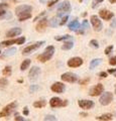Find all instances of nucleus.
<instances>
[{
  "label": "nucleus",
  "instance_id": "nucleus-14",
  "mask_svg": "<svg viewBox=\"0 0 116 121\" xmlns=\"http://www.w3.org/2000/svg\"><path fill=\"white\" fill-rule=\"evenodd\" d=\"M79 106L82 109H85V110H88V109H91L93 108L94 106V102L91 101V100H80L78 102Z\"/></svg>",
  "mask_w": 116,
  "mask_h": 121
},
{
  "label": "nucleus",
  "instance_id": "nucleus-32",
  "mask_svg": "<svg viewBox=\"0 0 116 121\" xmlns=\"http://www.w3.org/2000/svg\"><path fill=\"white\" fill-rule=\"evenodd\" d=\"M25 43V37L24 36H20L16 39V44H23Z\"/></svg>",
  "mask_w": 116,
  "mask_h": 121
},
{
  "label": "nucleus",
  "instance_id": "nucleus-35",
  "mask_svg": "<svg viewBox=\"0 0 116 121\" xmlns=\"http://www.w3.org/2000/svg\"><path fill=\"white\" fill-rule=\"evenodd\" d=\"M109 64L111 66H115L116 65V56H112V58L109 60Z\"/></svg>",
  "mask_w": 116,
  "mask_h": 121
},
{
  "label": "nucleus",
  "instance_id": "nucleus-38",
  "mask_svg": "<svg viewBox=\"0 0 116 121\" xmlns=\"http://www.w3.org/2000/svg\"><path fill=\"white\" fill-rule=\"evenodd\" d=\"M102 1H104V0H93V5H92V7H93V8H95V7L98 5V3L102 2Z\"/></svg>",
  "mask_w": 116,
  "mask_h": 121
},
{
  "label": "nucleus",
  "instance_id": "nucleus-17",
  "mask_svg": "<svg viewBox=\"0 0 116 121\" xmlns=\"http://www.w3.org/2000/svg\"><path fill=\"white\" fill-rule=\"evenodd\" d=\"M21 33V28L19 27H14V28H11L10 30L6 32V36L8 37H13V36H17Z\"/></svg>",
  "mask_w": 116,
  "mask_h": 121
},
{
  "label": "nucleus",
  "instance_id": "nucleus-26",
  "mask_svg": "<svg viewBox=\"0 0 116 121\" xmlns=\"http://www.w3.org/2000/svg\"><path fill=\"white\" fill-rule=\"evenodd\" d=\"M96 120H107V121H110V120H112V114L101 115L99 117H96Z\"/></svg>",
  "mask_w": 116,
  "mask_h": 121
},
{
  "label": "nucleus",
  "instance_id": "nucleus-8",
  "mask_svg": "<svg viewBox=\"0 0 116 121\" xmlns=\"http://www.w3.org/2000/svg\"><path fill=\"white\" fill-rule=\"evenodd\" d=\"M90 20H91V23L93 25V27L96 31H100V30H102L103 28V24L101 20L99 19V17L97 16V15H92L91 18H90Z\"/></svg>",
  "mask_w": 116,
  "mask_h": 121
},
{
  "label": "nucleus",
  "instance_id": "nucleus-20",
  "mask_svg": "<svg viewBox=\"0 0 116 121\" xmlns=\"http://www.w3.org/2000/svg\"><path fill=\"white\" fill-rule=\"evenodd\" d=\"M16 48H8L7 51L4 52V54L2 55V58H5V56H13L14 54L16 52Z\"/></svg>",
  "mask_w": 116,
  "mask_h": 121
},
{
  "label": "nucleus",
  "instance_id": "nucleus-34",
  "mask_svg": "<svg viewBox=\"0 0 116 121\" xmlns=\"http://www.w3.org/2000/svg\"><path fill=\"white\" fill-rule=\"evenodd\" d=\"M43 120H46V121H47V120H52V121H56L57 120V118L54 116V115H47L46 117L43 118Z\"/></svg>",
  "mask_w": 116,
  "mask_h": 121
},
{
  "label": "nucleus",
  "instance_id": "nucleus-51",
  "mask_svg": "<svg viewBox=\"0 0 116 121\" xmlns=\"http://www.w3.org/2000/svg\"><path fill=\"white\" fill-rule=\"evenodd\" d=\"M115 93H116V86H115Z\"/></svg>",
  "mask_w": 116,
  "mask_h": 121
},
{
  "label": "nucleus",
  "instance_id": "nucleus-44",
  "mask_svg": "<svg viewBox=\"0 0 116 121\" xmlns=\"http://www.w3.org/2000/svg\"><path fill=\"white\" fill-rule=\"evenodd\" d=\"M110 25H111V27H116V18L112 20V22H111Z\"/></svg>",
  "mask_w": 116,
  "mask_h": 121
},
{
  "label": "nucleus",
  "instance_id": "nucleus-47",
  "mask_svg": "<svg viewBox=\"0 0 116 121\" xmlns=\"http://www.w3.org/2000/svg\"><path fill=\"white\" fill-rule=\"evenodd\" d=\"M8 5L6 3H0V8H3V7H7Z\"/></svg>",
  "mask_w": 116,
  "mask_h": 121
},
{
  "label": "nucleus",
  "instance_id": "nucleus-3",
  "mask_svg": "<svg viewBox=\"0 0 116 121\" xmlns=\"http://www.w3.org/2000/svg\"><path fill=\"white\" fill-rule=\"evenodd\" d=\"M16 107H17V103H16V102H12V103L8 104V105L5 106V107L1 110V112H0V117H7V116H9L11 113H12L16 109Z\"/></svg>",
  "mask_w": 116,
  "mask_h": 121
},
{
  "label": "nucleus",
  "instance_id": "nucleus-23",
  "mask_svg": "<svg viewBox=\"0 0 116 121\" xmlns=\"http://www.w3.org/2000/svg\"><path fill=\"white\" fill-rule=\"evenodd\" d=\"M46 105H47V101H46V100L35 101L34 103H33V106H34L35 108H43V107H44Z\"/></svg>",
  "mask_w": 116,
  "mask_h": 121
},
{
  "label": "nucleus",
  "instance_id": "nucleus-2",
  "mask_svg": "<svg viewBox=\"0 0 116 121\" xmlns=\"http://www.w3.org/2000/svg\"><path fill=\"white\" fill-rule=\"evenodd\" d=\"M54 54H55V47H53V45H48V47H47V48L44 50V52L43 54L37 56V60H39L40 63H46L53 58Z\"/></svg>",
  "mask_w": 116,
  "mask_h": 121
},
{
  "label": "nucleus",
  "instance_id": "nucleus-33",
  "mask_svg": "<svg viewBox=\"0 0 116 121\" xmlns=\"http://www.w3.org/2000/svg\"><path fill=\"white\" fill-rule=\"evenodd\" d=\"M69 19V16L68 15H66V16H64L61 20H60V25H64V24H66L67 23V21H68Z\"/></svg>",
  "mask_w": 116,
  "mask_h": 121
},
{
  "label": "nucleus",
  "instance_id": "nucleus-18",
  "mask_svg": "<svg viewBox=\"0 0 116 121\" xmlns=\"http://www.w3.org/2000/svg\"><path fill=\"white\" fill-rule=\"evenodd\" d=\"M79 27H80V23H79V21H78L77 19L71 21V23L69 24V29L73 30V31H77Z\"/></svg>",
  "mask_w": 116,
  "mask_h": 121
},
{
  "label": "nucleus",
  "instance_id": "nucleus-31",
  "mask_svg": "<svg viewBox=\"0 0 116 121\" xmlns=\"http://www.w3.org/2000/svg\"><path fill=\"white\" fill-rule=\"evenodd\" d=\"M59 24H60V21L58 20V17L53 18V19L51 20V23H50V25L52 26V27H54V26H58Z\"/></svg>",
  "mask_w": 116,
  "mask_h": 121
},
{
  "label": "nucleus",
  "instance_id": "nucleus-29",
  "mask_svg": "<svg viewBox=\"0 0 116 121\" xmlns=\"http://www.w3.org/2000/svg\"><path fill=\"white\" fill-rule=\"evenodd\" d=\"M8 85V81H7L6 78H2L0 79V88H4Z\"/></svg>",
  "mask_w": 116,
  "mask_h": 121
},
{
  "label": "nucleus",
  "instance_id": "nucleus-6",
  "mask_svg": "<svg viewBox=\"0 0 116 121\" xmlns=\"http://www.w3.org/2000/svg\"><path fill=\"white\" fill-rule=\"evenodd\" d=\"M112 100H113V94L111 92H105L103 93V95L100 97V104L103 105V106H107L109 105Z\"/></svg>",
  "mask_w": 116,
  "mask_h": 121
},
{
  "label": "nucleus",
  "instance_id": "nucleus-36",
  "mask_svg": "<svg viewBox=\"0 0 116 121\" xmlns=\"http://www.w3.org/2000/svg\"><path fill=\"white\" fill-rule=\"evenodd\" d=\"M112 50H113V45H109V47H107L105 48V54L106 55H109L110 52H112Z\"/></svg>",
  "mask_w": 116,
  "mask_h": 121
},
{
  "label": "nucleus",
  "instance_id": "nucleus-52",
  "mask_svg": "<svg viewBox=\"0 0 116 121\" xmlns=\"http://www.w3.org/2000/svg\"><path fill=\"white\" fill-rule=\"evenodd\" d=\"M11 1H16V0H11Z\"/></svg>",
  "mask_w": 116,
  "mask_h": 121
},
{
  "label": "nucleus",
  "instance_id": "nucleus-11",
  "mask_svg": "<svg viewBox=\"0 0 116 121\" xmlns=\"http://www.w3.org/2000/svg\"><path fill=\"white\" fill-rule=\"evenodd\" d=\"M40 73H42V71H40V68H39V67H32L31 69H30V71H29V73H28L29 80L35 81L36 79L39 77Z\"/></svg>",
  "mask_w": 116,
  "mask_h": 121
},
{
  "label": "nucleus",
  "instance_id": "nucleus-42",
  "mask_svg": "<svg viewBox=\"0 0 116 121\" xmlns=\"http://www.w3.org/2000/svg\"><path fill=\"white\" fill-rule=\"evenodd\" d=\"M14 120H16V121H23L24 118H23V117H21V116H16V117H14Z\"/></svg>",
  "mask_w": 116,
  "mask_h": 121
},
{
  "label": "nucleus",
  "instance_id": "nucleus-40",
  "mask_svg": "<svg viewBox=\"0 0 116 121\" xmlns=\"http://www.w3.org/2000/svg\"><path fill=\"white\" fill-rule=\"evenodd\" d=\"M58 1H60V0H52V1H50V2H48V4H47V6H53V5H55L56 4V3H57Z\"/></svg>",
  "mask_w": 116,
  "mask_h": 121
},
{
  "label": "nucleus",
  "instance_id": "nucleus-24",
  "mask_svg": "<svg viewBox=\"0 0 116 121\" xmlns=\"http://www.w3.org/2000/svg\"><path fill=\"white\" fill-rule=\"evenodd\" d=\"M101 59H94L93 60H91V64H90V69L93 70L94 68H96L97 66H99L100 65V63H101Z\"/></svg>",
  "mask_w": 116,
  "mask_h": 121
},
{
  "label": "nucleus",
  "instance_id": "nucleus-12",
  "mask_svg": "<svg viewBox=\"0 0 116 121\" xmlns=\"http://www.w3.org/2000/svg\"><path fill=\"white\" fill-rule=\"evenodd\" d=\"M51 90L53 91V92H55V93L61 94V93L65 92L66 86L64 85L63 83H61V82H56V83H54V84L51 86Z\"/></svg>",
  "mask_w": 116,
  "mask_h": 121
},
{
  "label": "nucleus",
  "instance_id": "nucleus-46",
  "mask_svg": "<svg viewBox=\"0 0 116 121\" xmlns=\"http://www.w3.org/2000/svg\"><path fill=\"white\" fill-rule=\"evenodd\" d=\"M108 73L109 74H113V73H116V69H110L108 71Z\"/></svg>",
  "mask_w": 116,
  "mask_h": 121
},
{
  "label": "nucleus",
  "instance_id": "nucleus-49",
  "mask_svg": "<svg viewBox=\"0 0 116 121\" xmlns=\"http://www.w3.org/2000/svg\"><path fill=\"white\" fill-rule=\"evenodd\" d=\"M110 3H116V0H109Z\"/></svg>",
  "mask_w": 116,
  "mask_h": 121
},
{
  "label": "nucleus",
  "instance_id": "nucleus-30",
  "mask_svg": "<svg viewBox=\"0 0 116 121\" xmlns=\"http://www.w3.org/2000/svg\"><path fill=\"white\" fill-rule=\"evenodd\" d=\"M90 47L91 48H99V43H98V41H97L96 39H92V40H90Z\"/></svg>",
  "mask_w": 116,
  "mask_h": 121
},
{
  "label": "nucleus",
  "instance_id": "nucleus-5",
  "mask_svg": "<svg viewBox=\"0 0 116 121\" xmlns=\"http://www.w3.org/2000/svg\"><path fill=\"white\" fill-rule=\"evenodd\" d=\"M43 43H44V41L42 40V41H39V43H33V44L28 45V47H26L23 51H22V55H23V56H27L29 54H31V52L36 51L37 48H39Z\"/></svg>",
  "mask_w": 116,
  "mask_h": 121
},
{
  "label": "nucleus",
  "instance_id": "nucleus-54",
  "mask_svg": "<svg viewBox=\"0 0 116 121\" xmlns=\"http://www.w3.org/2000/svg\"><path fill=\"white\" fill-rule=\"evenodd\" d=\"M115 77H116V75H115Z\"/></svg>",
  "mask_w": 116,
  "mask_h": 121
},
{
  "label": "nucleus",
  "instance_id": "nucleus-13",
  "mask_svg": "<svg viewBox=\"0 0 116 121\" xmlns=\"http://www.w3.org/2000/svg\"><path fill=\"white\" fill-rule=\"evenodd\" d=\"M99 15L104 20H110L111 18H113V16H114L113 12H111V11L107 10V9H101L99 12Z\"/></svg>",
  "mask_w": 116,
  "mask_h": 121
},
{
  "label": "nucleus",
  "instance_id": "nucleus-53",
  "mask_svg": "<svg viewBox=\"0 0 116 121\" xmlns=\"http://www.w3.org/2000/svg\"><path fill=\"white\" fill-rule=\"evenodd\" d=\"M82 1H83V0H80V2H82Z\"/></svg>",
  "mask_w": 116,
  "mask_h": 121
},
{
  "label": "nucleus",
  "instance_id": "nucleus-41",
  "mask_svg": "<svg viewBox=\"0 0 116 121\" xmlns=\"http://www.w3.org/2000/svg\"><path fill=\"white\" fill-rule=\"evenodd\" d=\"M28 113H29V112H28V108H27V107H24V108H23V115H24V116H27Z\"/></svg>",
  "mask_w": 116,
  "mask_h": 121
},
{
  "label": "nucleus",
  "instance_id": "nucleus-27",
  "mask_svg": "<svg viewBox=\"0 0 116 121\" xmlns=\"http://www.w3.org/2000/svg\"><path fill=\"white\" fill-rule=\"evenodd\" d=\"M10 16H11L10 13L7 14V12H6L4 9H3V8H0V19H4V18L10 17Z\"/></svg>",
  "mask_w": 116,
  "mask_h": 121
},
{
  "label": "nucleus",
  "instance_id": "nucleus-55",
  "mask_svg": "<svg viewBox=\"0 0 116 121\" xmlns=\"http://www.w3.org/2000/svg\"></svg>",
  "mask_w": 116,
  "mask_h": 121
},
{
  "label": "nucleus",
  "instance_id": "nucleus-28",
  "mask_svg": "<svg viewBox=\"0 0 116 121\" xmlns=\"http://www.w3.org/2000/svg\"><path fill=\"white\" fill-rule=\"evenodd\" d=\"M55 39H56V40H58V41H62V40H66V39H72V36H71L70 35H65L63 36H56Z\"/></svg>",
  "mask_w": 116,
  "mask_h": 121
},
{
  "label": "nucleus",
  "instance_id": "nucleus-16",
  "mask_svg": "<svg viewBox=\"0 0 116 121\" xmlns=\"http://www.w3.org/2000/svg\"><path fill=\"white\" fill-rule=\"evenodd\" d=\"M47 17H43L42 18V19H39V23L36 24V31H39V32H43L44 31V29L47 28Z\"/></svg>",
  "mask_w": 116,
  "mask_h": 121
},
{
  "label": "nucleus",
  "instance_id": "nucleus-9",
  "mask_svg": "<svg viewBox=\"0 0 116 121\" xmlns=\"http://www.w3.org/2000/svg\"><path fill=\"white\" fill-rule=\"evenodd\" d=\"M104 91V87L102 84H97L96 86H94L93 88H91L89 92V95L92 96V97H96V96H99L103 93Z\"/></svg>",
  "mask_w": 116,
  "mask_h": 121
},
{
  "label": "nucleus",
  "instance_id": "nucleus-50",
  "mask_svg": "<svg viewBox=\"0 0 116 121\" xmlns=\"http://www.w3.org/2000/svg\"><path fill=\"white\" fill-rule=\"evenodd\" d=\"M81 116H87V114L86 113H81Z\"/></svg>",
  "mask_w": 116,
  "mask_h": 121
},
{
  "label": "nucleus",
  "instance_id": "nucleus-37",
  "mask_svg": "<svg viewBox=\"0 0 116 121\" xmlns=\"http://www.w3.org/2000/svg\"><path fill=\"white\" fill-rule=\"evenodd\" d=\"M89 27V22L87 20H84L83 23H82V29H86Z\"/></svg>",
  "mask_w": 116,
  "mask_h": 121
},
{
  "label": "nucleus",
  "instance_id": "nucleus-45",
  "mask_svg": "<svg viewBox=\"0 0 116 121\" xmlns=\"http://www.w3.org/2000/svg\"><path fill=\"white\" fill-rule=\"evenodd\" d=\"M87 82H89V79H85V80L80 81V84H81V85H84V84H86Z\"/></svg>",
  "mask_w": 116,
  "mask_h": 121
},
{
  "label": "nucleus",
  "instance_id": "nucleus-22",
  "mask_svg": "<svg viewBox=\"0 0 116 121\" xmlns=\"http://www.w3.org/2000/svg\"><path fill=\"white\" fill-rule=\"evenodd\" d=\"M16 43V39H8V40H4L2 43H0V47L4 48V47H9L11 44Z\"/></svg>",
  "mask_w": 116,
  "mask_h": 121
},
{
  "label": "nucleus",
  "instance_id": "nucleus-7",
  "mask_svg": "<svg viewBox=\"0 0 116 121\" xmlns=\"http://www.w3.org/2000/svg\"><path fill=\"white\" fill-rule=\"evenodd\" d=\"M61 79L64 82H68V83H75L78 81V76L74 73H71V72H68V73H64L61 76Z\"/></svg>",
  "mask_w": 116,
  "mask_h": 121
},
{
  "label": "nucleus",
  "instance_id": "nucleus-21",
  "mask_svg": "<svg viewBox=\"0 0 116 121\" xmlns=\"http://www.w3.org/2000/svg\"><path fill=\"white\" fill-rule=\"evenodd\" d=\"M73 47H74V43L72 40H69V41H66V43L63 44L62 48L64 51H69L71 48H73Z\"/></svg>",
  "mask_w": 116,
  "mask_h": 121
},
{
  "label": "nucleus",
  "instance_id": "nucleus-48",
  "mask_svg": "<svg viewBox=\"0 0 116 121\" xmlns=\"http://www.w3.org/2000/svg\"><path fill=\"white\" fill-rule=\"evenodd\" d=\"M36 89H37V87H36V86H32L31 88H30V92L32 93L33 91H34V90H36Z\"/></svg>",
  "mask_w": 116,
  "mask_h": 121
},
{
  "label": "nucleus",
  "instance_id": "nucleus-4",
  "mask_svg": "<svg viewBox=\"0 0 116 121\" xmlns=\"http://www.w3.org/2000/svg\"><path fill=\"white\" fill-rule=\"evenodd\" d=\"M50 105L52 108H58V107H64V106L68 105V101L62 100L59 97H53L50 100Z\"/></svg>",
  "mask_w": 116,
  "mask_h": 121
},
{
  "label": "nucleus",
  "instance_id": "nucleus-43",
  "mask_svg": "<svg viewBox=\"0 0 116 121\" xmlns=\"http://www.w3.org/2000/svg\"><path fill=\"white\" fill-rule=\"evenodd\" d=\"M99 76L101 78H106L107 77V73H106V72H101V73L99 74Z\"/></svg>",
  "mask_w": 116,
  "mask_h": 121
},
{
  "label": "nucleus",
  "instance_id": "nucleus-10",
  "mask_svg": "<svg viewBox=\"0 0 116 121\" xmlns=\"http://www.w3.org/2000/svg\"><path fill=\"white\" fill-rule=\"evenodd\" d=\"M67 65L70 68H78V67L83 65V60L79 58V56H75V58H72L68 60Z\"/></svg>",
  "mask_w": 116,
  "mask_h": 121
},
{
  "label": "nucleus",
  "instance_id": "nucleus-25",
  "mask_svg": "<svg viewBox=\"0 0 116 121\" xmlns=\"http://www.w3.org/2000/svg\"><path fill=\"white\" fill-rule=\"evenodd\" d=\"M11 72H12V69H11L10 66H7L5 67L4 69H3L2 71V74L4 77H9V76H11Z\"/></svg>",
  "mask_w": 116,
  "mask_h": 121
},
{
  "label": "nucleus",
  "instance_id": "nucleus-19",
  "mask_svg": "<svg viewBox=\"0 0 116 121\" xmlns=\"http://www.w3.org/2000/svg\"><path fill=\"white\" fill-rule=\"evenodd\" d=\"M30 63H31V60L29 59H26V60H22V63L20 65V70L21 71H25L26 69H28V67L30 66Z\"/></svg>",
  "mask_w": 116,
  "mask_h": 121
},
{
  "label": "nucleus",
  "instance_id": "nucleus-15",
  "mask_svg": "<svg viewBox=\"0 0 116 121\" xmlns=\"http://www.w3.org/2000/svg\"><path fill=\"white\" fill-rule=\"evenodd\" d=\"M58 11L59 13H66L71 11V4L69 1H64L63 3L60 4V6L58 7Z\"/></svg>",
  "mask_w": 116,
  "mask_h": 121
},
{
  "label": "nucleus",
  "instance_id": "nucleus-1",
  "mask_svg": "<svg viewBox=\"0 0 116 121\" xmlns=\"http://www.w3.org/2000/svg\"><path fill=\"white\" fill-rule=\"evenodd\" d=\"M31 10L32 7L30 5H19L15 8V14L18 17V20L19 21H24L26 19H29L31 17Z\"/></svg>",
  "mask_w": 116,
  "mask_h": 121
},
{
  "label": "nucleus",
  "instance_id": "nucleus-39",
  "mask_svg": "<svg viewBox=\"0 0 116 121\" xmlns=\"http://www.w3.org/2000/svg\"><path fill=\"white\" fill-rule=\"evenodd\" d=\"M44 14H46V12H44V11H43V12H42V13H40L39 15H37V16L34 18V20H33V21H37L39 19H40V17H42V16H43Z\"/></svg>",
  "mask_w": 116,
  "mask_h": 121
}]
</instances>
